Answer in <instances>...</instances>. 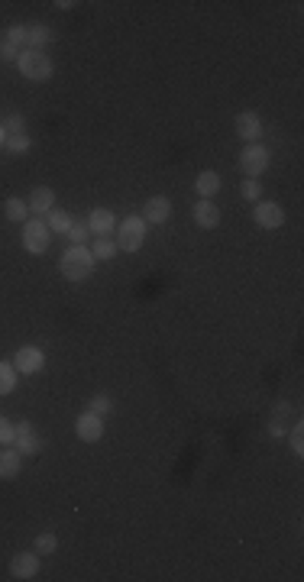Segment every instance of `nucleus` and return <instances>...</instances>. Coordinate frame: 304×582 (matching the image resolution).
I'll return each mask as SVG.
<instances>
[{
    "mask_svg": "<svg viewBox=\"0 0 304 582\" xmlns=\"http://www.w3.org/2000/svg\"><path fill=\"white\" fill-rule=\"evenodd\" d=\"M58 269H62V275H65L68 282H85V278H91V272H94V256L85 246H68L65 253H62V259H58Z\"/></svg>",
    "mask_w": 304,
    "mask_h": 582,
    "instance_id": "1",
    "label": "nucleus"
},
{
    "mask_svg": "<svg viewBox=\"0 0 304 582\" xmlns=\"http://www.w3.org/2000/svg\"><path fill=\"white\" fill-rule=\"evenodd\" d=\"M16 68H20V75L29 81H45L55 72L52 58L45 55V52H36V49H23L20 58H16Z\"/></svg>",
    "mask_w": 304,
    "mask_h": 582,
    "instance_id": "2",
    "label": "nucleus"
},
{
    "mask_svg": "<svg viewBox=\"0 0 304 582\" xmlns=\"http://www.w3.org/2000/svg\"><path fill=\"white\" fill-rule=\"evenodd\" d=\"M146 240V220L143 217H126L124 224H116V249L124 253H136Z\"/></svg>",
    "mask_w": 304,
    "mask_h": 582,
    "instance_id": "3",
    "label": "nucleus"
},
{
    "mask_svg": "<svg viewBox=\"0 0 304 582\" xmlns=\"http://www.w3.org/2000/svg\"><path fill=\"white\" fill-rule=\"evenodd\" d=\"M49 226H45V220H26V226H23V249L33 256H43L45 249H49Z\"/></svg>",
    "mask_w": 304,
    "mask_h": 582,
    "instance_id": "4",
    "label": "nucleus"
},
{
    "mask_svg": "<svg viewBox=\"0 0 304 582\" xmlns=\"http://www.w3.org/2000/svg\"><path fill=\"white\" fill-rule=\"evenodd\" d=\"M239 168L249 175V178H259L262 172L268 168V149L259 143H249L243 153H239Z\"/></svg>",
    "mask_w": 304,
    "mask_h": 582,
    "instance_id": "5",
    "label": "nucleus"
},
{
    "mask_svg": "<svg viewBox=\"0 0 304 582\" xmlns=\"http://www.w3.org/2000/svg\"><path fill=\"white\" fill-rule=\"evenodd\" d=\"M39 446H43V444H39L36 427H33L29 421H20V424H16V427H13V450H20L23 456H36Z\"/></svg>",
    "mask_w": 304,
    "mask_h": 582,
    "instance_id": "6",
    "label": "nucleus"
},
{
    "mask_svg": "<svg viewBox=\"0 0 304 582\" xmlns=\"http://www.w3.org/2000/svg\"><path fill=\"white\" fill-rule=\"evenodd\" d=\"M253 217L262 230H278V226H285V211L276 201H256Z\"/></svg>",
    "mask_w": 304,
    "mask_h": 582,
    "instance_id": "7",
    "label": "nucleus"
},
{
    "mask_svg": "<svg viewBox=\"0 0 304 582\" xmlns=\"http://www.w3.org/2000/svg\"><path fill=\"white\" fill-rule=\"evenodd\" d=\"M45 366V353L39 346H23L16 349V356H13V369L23 372V375H33V372H39Z\"/></svg>",
    "mask_w": 304,
    "mask_h": 582,
    "instance_id": "8",
    "label": "nucleus"
},
{
    "mask_svg": "<svg viewBox=\"0 0 304 582\" xmlns=\"http://www.w3.org/2000/svg\"><path fill=\"white\" fill-rule=\"evenodd\" d=\"M75 434L85 440V444H97L104 436V417L101 414H91V411H85V414L75 421Z\"/></svg>",
    "mask_w": 304,
    "mask_h": 582,
    "instance_id": "9",
    "label": "nucleus"
},
{
    "mask_svg": "<svg viewBox=\"0 0 304 582\" xmlns=\"http://www.w3.org/2000/svg\"><path fill=\"white\" fill-rule=\"evenodd\" d=\"M39 573V556L36 553H16L10 560V576L13 579H36Z\"/></svg>",
    "mask_w": 304,
    "mask_h": 582,
    "instance_id": "10",
    "label": "nucleus"
},
{
    "mask_svg": "<svg viewBox=\"0 0 304 582\" xmlns=\"http://www.w3.org/2000/svg\"><path fill=\"white\" fill-rule=\"evenodd\" d=\"M168 214H172V201H168L165 194L149 197V201H146V207H143V220H146V224H165Z\"/></svg>",
    "mask_w": 304,
    "mask_h": 582,
    "instance_id": "11",
    "label": "nucleus"
},
{
    "mask_svg": "<svg viewBox=\"0 0 304 582\" xmlns=\"http://www.w3.org/2000/svg\"><path fill=\"white\" fill-rule=\"evenodd\" d=\"M87 230L94 233V236H110V233L116 230V217L107 207H97V211H91V217H87Z\"/></svg>",
    "mask_w": 304,
    "mask_h": 582,
    "instance_id": "12",
    "label": "nucleus"
},
{
    "mask_svg": "<svg viewBox=\"0 0 304 582\" xmlns=\"http://www.w3.org/2000/svg\"><path fill=\"white\" fill-rule=\"evenodd\" d=\"M191 214H195V224H197V226H204V230H210V226H217V224H220L217 204H214V201H204V197L195 204V211H191Z\"/></svg>",
    "mask_w": 304,
    "mask_h": 582,
    "instance_id": "13",
    "label": "nucleus"
},
{
    "mask_svg": "<svg viewBox=\"0 0 304 582\" xmlns=\"http://www.w3.org/2000/svg\"><path fill=\"white\" fill-rule=\"evenodd\" d=\"M262 133V120L256 114H239L237 116V136L246 139V143H256Z\"/></svg>",
    "mask_w": 304,
    "mask_h": 582,
    "instance_id": "14",
    "label": "nucleus"
},
{
    "mask_svg": "<svg viewBox=\"0 0 304 582\" xmlns=\"http://www.w3.org/2000/svg\"><path fill=\"white\" fill-rule=\"evenodd\" d=\"M52 43V29L43 26V23H29L26 26V49L43 52V45Z\"/></svg>",
    "mask_w": 304,
    "mask_h": 582,
    "instance_id": "15",
    "label": "nucleus"
},
{
    "mask_svg": "<svg viewBox=\"0 0 304 582\" xmlns=\"http://www.w3.org/2000/svg\"><path fill=\"white\" fill-rule=\"evenodd\" d=\"M26 207L33 214H49L52 207H55V194H52V188H36L33 194H29Z\"/></svg>",
    "mask_w": 304,
    "mask_h": 582,
    "instance_id": "16",
    "label": "nucleus"
},
{
    "mask_svg": "<svg viewBox=\"0 0 304 582\" xmlns=\"http://www.w3.org/2000/svg\"><path fill=\"white\" fill-rule=\"evenodd\" d=\"M23 453L20 450H0V479H13L20 473Z\"/></svg>",
    "mask_w": 304,
    "mask_h": 582,
    "instance_id": "17",
    "label": "nucleus"
},
{
    "mask_svg": "<svg viewBox=\"0 0 304 582\" xmlns=\"http://www.w3.org/2000/svg\"><path fill=\"white\" fill-rule=\"evenodd\" d=\"M195 191L204 197V201H210V197L220 191V175L217 172H201L197 175V182H195Z\"/></svg>",
    "mask_w": 304,
    "mask_h": 582,
    "instance_id": "18",
    "label": "nucleus"
},
{
    "mask_svg": "<svg viewBox=\"0 0 304 582\" xmlns=\"http://www.w3.org/2000/svg\"><path fill=\"white\" fill-rule=\"evenodd\" d=\"M91 256H94V262H110L116 256V240H110V236H97V240L91 243Z\"/></svg>",
    "mask_w": 304,
    "mask_h": 582,
    "instance_id": "19",
    "label": "nucleus"
},
{
    "mask_svg": "<svg viewBox=\"0 0 304 582\" xmlns=\"http://www.w3.org/2000/svg\"><path fill=\"white\" fill-rule=\"evenodd\" d=\"M45 226H49L52 233H68L72 217H68V211H62V207H52V211L45 214Z\"/></svg>",
    "mask_w": 304,
    "mask_h": 582,
    "instance_id": "20",
    "label": "nucleus"
},
{
    "mask_svg": "<svg viewBox=\"0 0 304 582\" xmlns=\"http://www.w3.org/2000/svg\"><path fill=\"white\" fill-rule=\"evenodd\" d=\"M4 211H7V217H10V220H16V224H26L29 207H26V201H23V197H7Z\"/></svg>",
    "mask_w": 304,
    "mask_h": 582,
    "instance_id": "21",
    "label": "nucleus"
},
{
    "mask_svg": "<svg viewBox=\"0 0 304 582\" xmlns=\"http://www.w3.org/2000/svg\"><path fill=\"white\" fill-rule=\"evenodd\" d=\"M16 388V369L13 363H4L0 359V395H10Z\"/></svg>",
    "mask_w": 304,
    "mask_h": 582,
    "instance_id": "22",
    "label": "nucleus"
},
{
    "mask_svg": "<svg viewBox=\"0 0 304 582\" xmlns=\"http://www.w3.org/2000/svg\"><path fill=\"white\" fill-rule=\"evenodd\" d=\"M87 411H91V414H101V417H107L110 411H114V401H110L107 395H94V398L87 401Z\"/></svg>",
    "mask_w": 304,
    "mask_h": 582,
    "instance_id": "23",
    "label": "nucleus"
},
{
    "mask_svg": "<svg viewBox=\"0 0 304 582\" xmlns=\"http://www.w3.org/2000/svg\"><path fill=\"white\" fill-rule=\"evenodd\" d=\"M33 550L36 553H55L58 550V537L55 534H39V537L33 540Z\"/></svg>",
    "mask_w": 304,
    "mask_h": 582,
    "instance_id": "24",
    "label": "nucleus"
},
{
    "mask_svg": "<svg viewBox=\"0 0 304 582\" xmlns=\"http://www.w3.org/2000/svg\"><path fill=\"white\" fill-rule=\"evenodd\" d=\"M65 236L72 240V246H85V240L91 236V230H87V224H75V220H72V226H68Z\"/></svg>",
    "mask_w": 304,
    "mask_h": 582,
    "instance_id": "25",
    "label": "nucleus"
},
{
    "mask_svg": "<svg viewBox=\"0 0 304 582\" xmlns=\"http://www.w3.org/2000/svg\"><path fill=\"white\" fill-rule=\"evenodd\" d=\"M4 149H7V153H13V155L26 153V149H29V136H26V133H16V136H7V143H4Z\"/></svg>",
    "mask_w": 304,
    "mask_h": 582,
    "instance_id": "26",
    "label": "nucleus"
},
{
    "mask_svg": "<svg viewBox=\"0 0 304 582\" xmlns=\"http://www.w3.org/2000/svg\"><path fill=\"white\" fill-rule=\"evenodd\" d=\"M239 194L246 197V201H259V194H262V185H259V178H246V182L239 185Z\"/></svg>",
    "mask_w": 304,
    "mask_h": 582,
    "instance_id": "27",
    "label": "nucleus"
},
{
    "mask_svg": "<svg viewBox=\"0 0 304 582\" xmlns=\"http://www.w3.org/2000/svg\"><path fill=\"white\" fill-rule=\"evenodd\" d=\"M0 126H4V133H7V136H16V133H26V123H23V116H20V114H10V116H7V120H4V123H0Z\"/></svg>",
    "mask_w": 304,
    "mask_h": 582,
    "instance_id": "28",
    "label": "nucleus"
},
{
    "mask_svg": "<svg viewBox=\"0 0 304 582\" xmlns=\"http://www.w3.org/2000/svg\"><path fill=\"white\" fill-rule=\"evenodd\" d=\"M0 444H4V446L13 444V424H10L4 414H0Z\"/></svg>",
    "mask_w": 304,
    "mask_h": 582,
    "instance_id": "29",
    "label": "nucleus"
},
{
    "mask_svg": "<svg viewBox=\"0 0 304 582\" xmlns=\"http://www.w3.org/2000/svg\"><path fill=\"white\" fill-rule=\"evenodd\" d=\"M0 58L16 62V58H20V45H13V43H7V39H4V43H0Z\"/></svg>",
    "mask_w": 304,
    "mask_h": 582,
    "instance_id": "30",
    "label": "nucleus"
},
{
    "mask_svg": "<svg viewBox=\"0 0 304 582\" xmlns=\"http://www.w3.org/2000/svg\"><path fill=\"white\" fill-rule=\"evenodd\" d=\"M7 43H13V45L26 43V26H20V23H16V26H10L7 29Z\"/></svg>",
    "mask_w": 304,
    "mask_h": 582,
    "instance_id": "31",
    "label": "nucleus"
},
{
    "mask_svg": "<svg viewBox=\"0 0 304 582\" xmlns=\"http://www.w3.org/2000/svg\"><path fill=\"white\" fill-rule=\"evenodd\" d=\"M291 450H295L298 456L304 453V427H301V424H298V427L291 430Z\"/></svg>",
    "mask_w": 304,
    "mask_h": 582,
    "instance_id": "32",
    "label": "nucleus"
},
{
    "mask_svg": "<svg viewBox=\"0 0 304 582\" xmlns=\"http://www.w3.org/2000/svg\"><path fill=\"white\" fill-rule=\"evenodd\" d=\"M291 414V405H288V401H276V407H272V417H276V421H282V417H288Z\"/></svg>",
    "mask_w": 304,
    "mask_h": 582,
    "instance_id": "33",
    "label": "nucleus"
},
{
    "mask_svg": "<svg viewBox=\"0 0 304 582\" xmlns=\"http://www.w3.org/2000/svg\"><path fill=\"white\" fill-rule=\"evenodd\" d=\"M268 436H285V427L278 421H272V424H268Z\"/></svg>",
    "mask_w": 304,
    "mask_h": 582,
    "instance_id": "34",
    "label": "nucleus"
},
{
    "mask_svg": "<svg viewBox=\"0 0 304 582\" xmlns=\"http://www.w3.org/2000/svg\"><path fill=\"white\" fill-rule=\"evenodd\" d=\"M7 143V133H4V126H0V146Z\"/></svg>",
    "mask_w": 304,
    "mask_h": 582,
    "instance_id": "35",
    "label": "nucleus"
}]
</instances>
